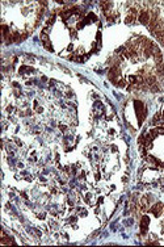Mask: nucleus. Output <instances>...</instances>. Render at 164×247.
I'll use <instances>...</instances> for the list:
<instances>
[{"instance_id":"f257e3e1","label":"nucleus","mask_w":164,"mask_h":247,"mask_svg":"<svg viewBox=\"0 0 164 247\" xmlns=\"http://www.w3.org/2000/svg\"><path fill=\"white\" fill-rule=\"evenodd\" d=\"M150 17H151L150 12H148V11H142V12H140V14H139V21L142 22V24H148L150 20H151Z\"/></svg>"},{"instance_id":"f03ea898","label":"nucleus","mask_w":164,"mask_h":247,"mask_svg":"<svg viewBox=\"0 0 164 247\" xmlns=\"http://www.w3.org/2000/svg\"><path fill=\"white\" fill-rule=\"evenodd\" d=\"M147 225H148V217H143V218H142V222H140V231H142V234L146 233Z\"/></svg>"},{"instance_id":"7ed1b4c3","label":"nucleus","mask_w":164,"mask_h":247,"mask_svg":"<svg viewBox=\"0 0 164 247\" xmlns=\"http://www.w3.org/2000/svg\"><path fill=\"white\" fill-rule=\"evenodd\" d=\"M161 211H163V205H161V204H156V205H154V206L151 208V212H152L155 216H159V214L161 213Z\"/></svg>"}]
</instances>
